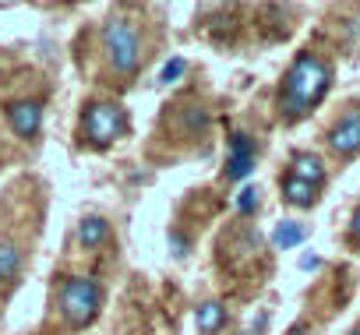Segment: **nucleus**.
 <instances>
[{"mask_svg": "<svg viewBox=\"0 0 360 335\" xmlns=\"http://www.w3.org/2000/svg\"><path fill=\"white\" fill-rule=\"evenodd\" d=\"M328 88H332V67H328L321 57H314V53H300V57L290 64L286 78H283L279 113H283L286 120H300V117H307V113L325 99Z\"/></svg>", "mask_w": 360, "mask_h": 335, "instance_id": "nucleus-1", "label": "nucleus"}, {"mask_svg": "<svg viewBox=\"0 0 360 335\" xmlns=\"http://www.w3.org/2000/svg\"><path fill=\"white\" fill-rule=\"evenodd\" d=\"M99 303H103V289H99L96 279L71 275L60 286V310H64V317L71 324H89L99 314Z\"/></svg>", "mask_w": 360, "mask_h": 335, "instance_id": "nucleus-2", "label": "nucleus"}, {"mask_svg": "<svg viewBox=\"0 0 360 335\" xmlns=\"http://www.w3.org/2000/svg\"><path fill=\"white\" fill-rule=\"evenodd\" d=\"M103 46H106V57L117 71L131 74L138 67V57H141V46H138V32L124 22V18H110L103 25Z\"/></svg>", "mask_w": 360, "mask_h": 335, "instance_id": "nucleus-3", "label": "nucleus"}, {"mask_svg": "<svg viewBox=\"0 0 360 335\" xmlns=\"http://www.w3.org/2000/svg\"><path fill=\"white\" fill-rule=\"evenodd\" d=\"M120 131H124V117H120L117 106H110V103L89 106V113H85V134H89L92 145L103 148V145H110Z\"/></svg>", "mask_w": 360, "mask_h": 335, "instance_id": "nucleus-4", "label": "nucleus"}, {"mask_svg": "<svg viewBox=\"0 0 360 335\" xmlns=\"http://www.w3.org/2000/svg\"><path fill=\"white\" fill-rule=\"evenodd\" d=\"M325 138H328V148H332L335 155H342V159L356 155V152H360V106L346 110V113L328 127Z\"/></svg>", "mask_w": 360, "mask_h": 335, "instance_id": "nucleus-5", "label": "nucleus"}, {"mask_svg": "<svg viewBox=\"0 0 360 335\" xmlns=\"http://www.w3.org/2000/svg\"><path fill=\"white\" fill-rule=\"evenodd\" d=\"M251 170H255V141H251V134L237 131V134L230 138L226 177H230V180H244V177H248Z\"/></svg>", "mask_w": 360, "mask_h": 335, "instance_id": "nucleus-6", "label": "nucleus"}, {"mask_svg": "<svg viewBox=\"0 0 360 335\" xmlns=\"http://www.w3.org/2000/svg\"><path fill=\"white\" fill-rule=\"evenodd\" d=\"M8 120H11L15 134L32 138V134L39 131V124H43V106H39V103H32V99L11 103V106H8Z\"/></svg>", "mask_w": 360, "mask_h": 335, "instance_id": "nucleus-7", "label": "nucleus"}, {"mask_svg": "<svg viewBox=\"0 0 360 335\" xmlns=\"http://www.w3.org/2000/svg\"><path fill=\"white\" fill-rule=\"evenodd\" d=\"M290 177H297V180H307V184L321 188V180H325V162H321L314 152H297V155H293V162H290Z\"/></svg>", "mask_w": 360, "mask_h": 335, "instance_id": "nucleus-8", "label": "nucleus"}, {"mask_svg": "<svg viewBox=\"0 0 360 335\" xmlns=\"http://www.w3.org/2000/svg\"><path fill=\"white\" fill-rule=\"evenodd\" d=\"M283 202H290L297 209H311L318 202V188L307 180H297V177H283Z\"/></svg>", "mask_w": 360, "mask_h": 335, "instance_id": "nucleus-9", "label": "nucleus"}, {"mask_svg": "<svg viewBox=\"0 0 360 335\" xmlns=\"http://www.w3.org/2000/svg\"><path fill=\"white\" fill-rule=\"evenodd\" d=\"M307 240V226L297 223V219H283L276 230H272V247H300Z\"/></svg>", "mask_w": 360, "mask_h": 335, "instance_id": "nucleus-10", "label": "nucleus"}, {"mask_svg": "<svg viewBox=\"0 0 360 335\" xmlns=\"http://www.w3.org/2000/svg\"><path fill=\"white\" fill-rule=\"evenodd\" d=\"M195 321H198V328H202L205 335H216V331L223 328V321H226V310H223L219 300H205V303H198Z\"/></svg>", "mask_w": 360, "mask_h": 335, "instance_id": "nucleus-11", "label": "nucleus"}, {"mask_svg": "<svg viewBox=\"0 0 360 335\" xmlns=\"http://www.w3.org/2000/svg\"><path fill=\"white\" fill-rule=\"evenodd\" d=\"M106 233H110V226H106V219H99V216H89V219H82V226H78L82 247H99V244L106 240Z\"/></svg>", "mask_w": 360, "mask_h": 335, "instance_id": "nucleus-12", "label": "nucleus"}, {"mask_svg": "<svg viewBox=\"0 0 360 335\" xmlns=\"http://www.w3.org/2000/svg\"><path fill=\"white\" fill-rule=\"evenodd\" d=\"M18 268H22V251L11 240H4V244H0V282L18 275Z\"/></svg>", "mask_w": 360, "mask_h": 335, "instance_id": "nucleus-13", "label": "nucleus"}, {"mask_svg": "<svg viewBox=\"0 0 360 335\" xmlns=\"http://www.w3.org/2000/svg\"><path fill=\"white\" fill-rule=\"evenodd\" d=\"M258 202H262V191H258V188H244V191L237 195V212L251 216V212L258 209Z\"/></svg>", "mask_w": 360, "mask_h": 335, "instance_id": "nucleus-14", "label": "nucleus"}, {"mask_svg": "<svg viewBox=\"0 0 360 335\" xmlns=\"http://www.w3.org/2000/svg\"><path fill=\"white\" fill-rule=\"evenodd\" d=\"M184 67H188V64H184V57L166 60V64H162V71H159V81H176L180 74H184Z\"/></svg>", "mask_w": 360, "mask_h": 335, "instance_id": "nucleus-15", "label": "nucleus"}, {"mask_svg": "<svg viewBox=\"0 0 360 335\" xmlns=\"http://www.w3.org/2000/svg\"><path fill=\"white\" fill-rule=\"evenodd\" d=\"M318 265H321L318 254H304V258H300V268H318Z\"/></svg>", "mask_w": 360, "mask_h": 335, "instance_id": "nucleus-16", "label": "nucleus"}, {"mask_svg": "<svg viewBox=\"0 0 360 335\" xmlns=\"http://www.w3.org/2000/svg\"><path fill=\"white\" fill-rule=\"evenodd\" d=\"M349 233H353V240H360V209H356V216H353V223H349Z\"/></svg>", "mask_w": 360, "mask_h": 335, "instance_id": "nucleus-17", "label": "nucleus"}, {"mask_svg": "<svg viewBox=\"0 0 360 335\" xmlns=\"http://www.w3.org/2000/svg\"><path fill=\"white\" fill-rule=\"evenodd\" d=\"M169 244H173V251H176V258H180V254H184V240H180V237H169Z\"/></svg>", "mask_w": 360, "mask_h": 335, "instance_id": "nucleus-18", "label": "nucleus"}, {"mask_svg": "<svg viewBox=\"0 0 360 335\" xmlns=\"http://www.w3.org/2000/svg\"><path fill=\"white\" fill-rule=\"evenodd\" d=\"M290 335H307V331H304V328H293V331H290Z\"/></svg>", "mask_w": 360, "mask_h": 335, "instance_id": "nucleus-19", "label": "nucleus"}, {"mask_svg": "<svg viewBox=\"0 0 360 335\" xmlns=\"http://www.w3.org/2000/svg\"><path fill=\"white\" fill-rule=\"evenodd\" d=\"M349 335H360V328H353V331H349Z\"/></svg>", "mask_w": 360, "mask_h": 335, "instance_id": "nucleus-20", "label": "nucleus"}]
</instances>
